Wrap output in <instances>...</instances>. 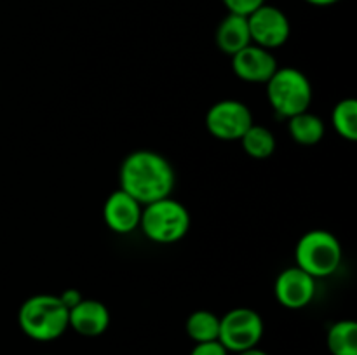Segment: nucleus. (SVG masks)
Returning <instances> with one entry per match:
<instances>
[{
  "instance_id": "f8f14e48",
  "label": "nucleus",
  "mask_w": 357,
  "mask_h": 355,
  "mask_svg": "<svg viewBox=\"0 0 357 355\" xmlns=\"http://www.w3.org/2000/svg\"><path fill=\"white\" fill-rule=\"evenodd\" d=\"M110 326V310L98 299H86L68 310V327L82 336L94 338L103 334Z\"/></svg>"
},
{
  "instance_id": "9d476101",
  "label": "nucleus",
  "mask_w": 357,
  "mask_h": 355,
  "mask_svg": "<svg viewBox=\"0 0 357 355\" xmlns=\"http://www.w3.org/2000/svg\"><path fill=\"white\" fill-rule=\"evenodd\" d=\"M279 68L272 51L250 44L232 56V70L236 77L250 84H267Z\"/></svg>"
},
{
  "instance_id": "f03ea898",
  "label": "nucleus",
  "mask_w": 357,
  "mask_h": 355,
  "mask_svg": "<svg viewBox=\"0 0 357 355\" xmlns=\"http://www.w3.org/2000/svg\"><path fill=\"white\" fill-rule=\"evenodd\" d=\"M21 331L35 341H54L68 329V308L56 294H35L17 312Z\"/></svg>"
},
{
  "instance_id": "f257e3e1",
  "label": "nucleus",
  "mask_w": 357,
  "mask_h": 355,
  "mask_svg": "<svg viewBox=\"0 0 357 355\" xmlns=\"http://www.w3.org/2000/svg\"><path fill=\"white\" fill-rule=\"evenodd\" d=\"M121 190L142 205L171 197L176 184V173L169 160L153 150H135L122 160L119 169Z\"/></svg>"
},
{
  "instance_id": "20e7f679",
  "label": "nucleus",
  "mask_w": 357,
  "mask_h": 355,
  "mask_svg": "<svg viewBox=\"0 0 357 355\" xmlns=\"http://www.w3.org/2000/svg\"><path fill=\"white\" fill-rule=\"evenodd\" d=\"M340 240L328 230H310L303 233L295 247V267L310 277L324 278L333 275L342 263Z\"/></svg>"
},
{
  "instance_id": "39448f33",
  "label": "nucleus",
  "mask_w": 357,
  "mask_h": 355,
  "mask_svg": "<svg viewBox=\"0 0 357 355\" xmlns=\"http://www.w3.org/2000/svg\"><path fill=\"white\" fill-rule=\"evenodd\" d=\"M265 86L272 110L284 118L307 111L312 104V84L298 68H278Z\"/></svg>"
},
{
  "instance_id": "5701e85b",
  "label": "nucleus",
  "mask_w": 357,
  "mask_h": 355,
  "mask_svg": "<svg viewBox=\"0 0 357 355\" xmlns=\"http://www.w3.org/2000/svg\"><path fill=\"white\" fill-rule=\"evenodd\" d=\"M237 355H268L267 352H264V350H260V348H251V350H246V352H239V354Z\"/></svg>"
},
{
  "instance_id": "0eeeda50",
  "label": "nucleus",
  "mask_w": 357,
  "mask_h": 355,
  "mask_svg": "<svg viewBox=\"0 0 357 355\" xmlns=\"http://www.w3.org/2000/svg\"><path fill=\"white\" fill-rule=\"evenodd\" d=\"M253 124L250 106L237 100L218 101L206 113V129L222 141H239Z\"/></svg>"
},
{
  "instance_id": "7ed1b4c3",
  "label": "nucleus",
  "mask_w": 357,
  "mask_h": 355,
  "mask_svg": "<svg viewBox=\"0 0 357 355\" xmlns=\"http://www.w3.org/2000/svg\"><path fill=\"white\" fill-rule=\"evenodd\" d=\"M192 225V216L180 200L166 197L143 205L139 228L155 244H174L183 239Z\"/></svg>"
},
{
  "instance_id": "412c9836",
  "label": "nucleus",
  "mask_w": 357,
  "mask_h": 355,
  "mask_svg": "<svg viewBox=\"0 0 357 355\" xmlns=\"http://www.w3.org/2000/svg\"><path fill=\"white\" fill-rule=\"evenodd\" d=\"M59 299H61L63 305L70 310V308H73L77 303L82 301V294H80L77 289H66L65 292H61V294H59Z\"/></svg>"
},
{
  "instance_id": "2eb2a0df",
  "label": "nucleus",
  "mask_w": 357,
  "mask_h": 355,
  "mask_svg": "<svg viewBox=\"0 0 357 355\" xmlns=\"http://www.w3.org/2000/svg\"><path fill=\"white\" fill-rule=\"evenodd\" d=\"M241 145H243L244 152L251 157V159L264 160L268 159L271 155H274L275 146H278V141H275L274 132L271 131L265 125H257L253 124L246 131V134L239 139Z\"/></svg>"
},
{
  "instance_id": "9b49d317",
  "label": "nucleus",
  "mask_w": 357,
  "mask_h": 355,
  "mask_svg": "<svg viewBox=\"0 0 357 355\" xmlns=\"http://www.w3.org/2000/svg\"><path fill=\"white\" fill-rule=\"evenodd\" d=\"M143 205L124 190L112 191L103 204L105 225L115 233H131L139 228Z\"/></svg>"
},
{
  "instance_id": "6e6552de",
  "label": "nucleus",
  "mask_w": 357,
  "mask_h": 355,
  "mask_svg": "<svg viewBox=\"0 0 357 355\" xmlns=\"http://www.w3.org/2000/svg\"><path fill=\"white\" fill-rule=\"evenodd\" d=\"M246 17L248 26H250L251 44L272 51V49L281 47L289 40L291 23L279 7L264 3Z\"/></svg>"
},
{
  "instance_id": "ddd939ff",
  "label": "nucleus",
  "mask_w": 357,
  "mask_h": 355,
  "mask_svg": "<svg viewBox=\"0 0 357 355\" xmlns=\"http://www.w3.org/2000/svg\"><path fill=\"white\" fill-rule=\"evenodd\" d=\"M215 42L223 54L230 56L248 47L251 44L250 26H248V17L239 16V14L229 13L222 21L215 33Z\"/></svg>"
},
{
  "instance_id": "1a4fd4ad",
  "label": "nucleus",
  "mask_w": 357,
  "mask_h": 355,
  "mask_svg": "<svg viewBox=\"0 0 357 355\" xmlns=\"http://www.w3.org/2000/svg\"><path fill=\"white\" fill-rule=\"evenodd\" d=\"M274 294L279 305L284 308H305L316 296V278L300 270L298 267L286 268L275 278Z\"/></svg>"
},
{
  "instance_id": "4be33fe9",
  "label": "nucleus",
  "mask_w": 357,
  "mask_h": 355,
  "mask_svg": "<svg viewBox=\"0 0 357 355\" xmlns=\"http://www.w3.org/2000/svg\"><path fill=\"white\" fill-rule=\"evenodd\" d=\"M305 2L316 7H328V6H335V3H338L340 0H305Z\"/></svg>"
},
{
  "instance_id": "f3484780",
  "label": "nucleus",
  "mask_w": 357,
  "mask_h": 355,
  "mask_svg": "<svg viewBox=\"0 0 357 355\" xmlns=\"http://www.w3.org/2000/svg\"><path fill=\"white\" fill-rule=\"evenodd\" d=\"M185 331L195 343L216 341L220 334V317L209 310H197L188 315Z\"/></svg>"
},
{
  "instance_id": "aec40b11",
  "label": "nucleus",
  "mask_w": 357,
  "mask_h": 355,
  "mask_svg": "<svg viewBox=\"0 0 357 355\" xmlns=\"http://www.w3.org/2000/svg\"><path fill=\"white\" fill-rule=\"evenodd\" d=\"M190 355H229L227 348L216 341H206V343H195Z\"/></svg>"
},
{
  "instance_id": "a211bd4d",
  "label": "nucleus",
  "mask_w": 357,
  "mask_h": 355,
  "mask_svg": "<svg viewBox=\"0 0 357 355\" xmlns=\"http://www.w3.org/2000/svg\"><path fill=\"white\" fill-rule=\"evenodd\" d=\"M331 124L337 134L347 141L357 139V101L354 97H345L338 101L331 113Z\"/></svg>"
},
{
  "instance_id": "4468645a",
  "label": "nucleus",
  "mask_w": 357,
  "mask_h": 355,
  "mask_svg": "<svg viewBox=\"0 0 357 355\" xmlns=\"http://www.w3.org/2000/svg\"><path fill=\"white\" fill-rule=\"evenodd\" d=\"M288 131L293 141L303 146H312L324 138L326 127H324L323 118L307 110L288 118Z\"/></svg>"
},
{
  "instance_id": "6ab92c4d",
  "label": "nucleus",
  "mask_w": 357,
  "mask_h": 355,
  "mask_svg": "<svg viewBox=\"0 0 357 355\" xmlns=\"http://www.w3.org/2000/svg\"><path fill=\"white\" fill-rule=\"evenodd\" d=\"M222 2L229 13L239 14V16H250L253 10L264 6L265 0H222Z\"/></svg>"
},
{
  "instance_id": "423d86ee",
  "label": "nucleus",
  "mask_w": 357,
  "mask_h": 355,
  "mask_svg": "<svg viewBox=\"0 0 357 355\" xmlns=\"http://www.w3.org/2000/svg\"><path fill=\"white\" fill-rule=\"evenodd\" d=\"M264 319L253 308L239 306L220 317L218 341L227 352H246L257 348L264 338Z\"/></svg>"
},
{
  "instance_id": "dca6fc26",
  "label": "nucleus",
  "mask_w": 357,
  "mask_h": 355,
  "mask_svg": "<svg viewBox=\"0 0 357 355\" xmlns=\"http://www.w3.org/2000/svg\"><path fill=\"white\" fill-rule=\"evenodd\" d=\"M326 341L331 355H357V324L338 320L328 331Z\"/></svg>"
}]
</instances>
